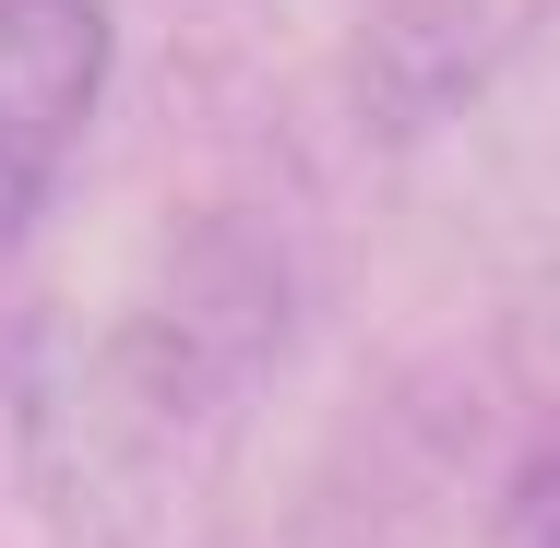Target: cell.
I'll return each mask as SVG.
<instances>
[{"label":"cell","mask_w":560,"mask_h":548,"mask_svg":"<svg viewBox=\"0 0 560 548\" xmlns=\"http://www.w3.org/2000/svg\"><path fill=\"white\" fill-rule=\"evenodd\" d=\"M96 96H108V12L96 0H0V250L48 215Z\"/></svg>","instance_id":"obj_1"},{"label":"cell","mask_w":560,"mask_h":548,"mask_svg":"<svg viewBox=\"0 0 560 548\" xmlns=\"http://www.w3.org/2000/svg\"><path fill=\"white\" fill-rule=\"evenodd\" d=\"M513 548H560V441H537V465L513 477Z\"/></svg>","instance_id":"obj_2"}]
</instances>
